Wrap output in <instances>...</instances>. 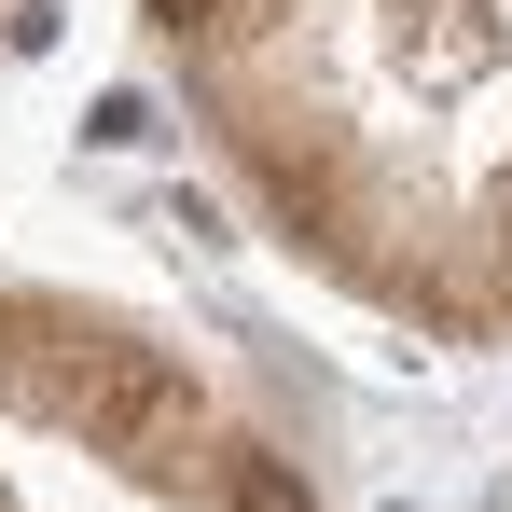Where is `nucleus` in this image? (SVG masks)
I'll use <instances>...</instances> for the list:
<instances>
[{"mask_svg":"<svg viewBox=\"0 0 512 512\" xmlns=\"http://www.w3.org/2000/svg\"><path fill=\"white\" fill-rule=\"evenodd\" d=\"M28 388H42V402H70V429L111 443V457H153V443H180V416H194V388H180L153 346H125V333H84L70 360H42Z\"/></svg>","mask_w":512,"mask_h":512,"instance_id":"nucleus-1","label":"nucleus"},{"mask_svg":"<svg viewBox=\"0 0 512 512\" xmlns=\"http://www.w3.org/2000/svg\"><path fill=\"white\" fill-rule=\"evenodd\" d=\"M236 512H305V471H291V457H250V471H236Z\"/></svg>","mask_w":512,"mask_h":512,"instance_id":"nucleus-2","label":"nucleus"},{"mask_svg":"<svg viewBox=\"0 0 512 512\" xmlns=\"http://www.w3.org/2000/svg\"><path fill=\"white\" fill-rule=\"evenodd\" d=\"M208 14H222V0H153V28H208Z\"/></svg>","mask_w":512,"mask_h":512,"instance_id":"nucleus-3","label":"nucleus"}]
</instances>
